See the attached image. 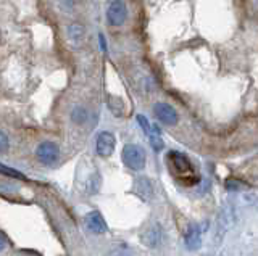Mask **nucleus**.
<instances>
[{
    "label": "nucleus",
    "instance_id": "1",
    "mask_svg": "<svg viewBox=\"0 0 258 256\" xmlns=\"http://www.w3.org/2000/svg\"><path fill=\"white\" fill-rule=\"evenodd\" d=\"M166 163H168L169 171L173 173L176 179H179L184 184H194V181H196V173H194V167L187 159V156L182 153H177V151H171V153H168Z\"/></svg>",
    "mask_w": 258,
    "mask_h": 256
},
{
    "label": "nucleus",
    "instance_id": "2",
    "mask_svg": "<svg viewBox=\"0 0 258 256\" xmlns=\"http://www.w3.org/2000/svg\"><path fill=\"white\" fill-rule=\"evenodd\" d=\"M123 161L133 171H141L145 166V151L139 145H126L123 148Z\"/></svg>",
    "mask_w": 258,
    "mask_h": 256
},
{
    "label": "nucleus",
    "instance_id": "3",
    "mask_svg": "<svg viewBox=\"0 0 258 256\" xmlns=\"http://www.w3.org/2000/svg\"><path fill=\"white\" fill-rule=\"evenodd\" d=\"M127 18V9L123 4V0H111L107 7V21L111 26H121L124 25Z\"/></svg>",
    "mask_w": 258,
    "mask_h": 256
},
{
    "label": "nucleus",
    "instance_id": "4",
    "mask_svg": "<svg viewBox=\"0 0 258 256\" xmlns=\"http://www.w3.org/2000/svg\"><path fill=\"white\" fill-rule=\"evenodd\" d=\"M60 156V148L53 142H44L37 147V158L44 164H52L55 163Z\"/></svg>",
    "mask_w": 258,
    "mask_h": 256
},
{
    "label": "nucleus",
    "instance_id": "5",
    "mask_svg": "<svg viewBox=\"0 0 258 256\" xmlns=\"http://www.w3.org/2000/svg\"><path fill=\"white\" fill-rule=\"evenodd\" d=\"M153 113H155V116L166 126H174L177 123L176 110L171 105H168V103H157V105L153 107Z\"/></svg>",
    "mask_w": 258,
    "mask_h": 256
},
{
    "label": "nucleus",
    "instance_id": "6",
    "mask_svg": "<svg viewBox=\"0 0 258 256\" xmlns=\"http://www.w3.org/2000/svg\"><path fill=\"white\" fill-rule=\"evenodd\" d=\"M115 135L111 132H102L99 137H97V153L103 158H108L113 155L115 151Z\"/></svg>",
    "mask_w": 258,
    "mask_h": 256
},
{
    "label": "nucleus",
    "instance_id": "7",
    "mask_svg": "<svg viewBox=\"0 0 258 256\" xmlns=\"http://www.w3.org/2000/svg\"><path fill=\"white\" fill-rule=\"evenodd\" d=\"M86 226L92 234H97V235L107 232V222H105L103 216L97 211H92L86 216Z\"/></svg>",
    "mask_w": 258,
    "mask_h": 256
},
{
    "label": "nucleus",
    "instance_id": "8",
    "mask_svg": "<svg viewBox=\"0 0 258 256\" xmlns=\"http://www.w3.org/2000/svg\"><path fill=\"white\" fill-rule=\"evenodd\" d=\"M84 34H86V29L83 25H79V23H71V25L67 28V36H68L70 41L75 42V44L83 41Z\"/></svg>",
    "mask_w": 258,
    "mask_h": 256
},
{
    "label": "nucleus",
    "instance_id": "9",
    "mask_svg": "<svg viewBox=\"0 0 258 256\" xmlns=\"http://www.w3.org/2000/svg\"><path fill=\"white\" fill-rule=\"evenodd\" d=\"M185 243L190 248V250H197L200 246V232L197 229V226H190L187 234H185Z\"/></svg>",
    "mask_w": 258,
    "mask_h": 256
},
{
    "label": "nucleus",
    "instance_id": "10",
    "mask_svg": "<svg viewBox=\"0 0 258 256\" xmlns=\"http://www.w3.org/2000/svg\"><path fill=\"white\" fill-rule=\"evenodd\" d=\"M136 189H137V194H139L142 198L149 200L153 194V189H152V184L149 179H137L136 181Z\"/></svg>",
    "mask_w": 258,
    "mask_h": 256
},
{
    "label": "nucleus",
    "instance_id": "11",
    "mask_svg": "<svg viewBox=\"0 0 258 256\" xmlns=\"http://www.w3.org/2000/svg\"><path fill=\"white\" fill-rule=\"evenodd\" d=\"M137 123H139V126L142 127V131L149 135V139L153 137V135H160L158 127H157V126H153V124H150V123H149V119L145 118V116H142V115L137 116Z\"/></svg>",
    "mask_w": 258,
    "mask_h": 256
},
{
    "label": "nucleus",
    "instance_id": "12",
    "mask_svg": "<svg viewBox=\"0 0 258 256\" xmlns=\"http://www.w3.org/2000/svg\"><path fill=\"white\" fill-rule=\"evenodd\" d=\"M87 111L83 108V107H76L75 110H73V113H71V118H73V121L75 123H84L86 119H87Z\"/></svg>",
    "mask_w": 258,
    "mask_h": 256
},
{
    "label": "nucleus",
    "instance_id": "13",
    "mask_svg": "<svg viewBox=\"0 0 258 256\" xmlns=\"http://www.w3.org/2000/svg\"><path fill=\"white\" fill-rule=\"evenodd\" d=\"M0 173H2V174H5V176H10V178H16V179H24V176H23L21 173H18V171L12 169V167H7V166H4L2 163H0Z\"/></svg>",
    "mask_w": 258,
    "mask_h": 256
},
{
    "label": "nucleus",
    "instance_id": "14",
    "mask_svg": "<svg viewBox=\"0 0 258 256\" xmlns=\"http://www.w3.org/2000/svg\"><path fill=\"white\" fill-rule=\"evenodd\" d=\"M150 142H152V147L157 151L163 148V140L160 139V135H153V137H150Z\"/></svg>",
    "mask_w": 258,
    "mask_h": 256
},
{
    "label": "nucleus",
    "instance_id": "15",
    "mask_svg": "<svg viewBox=\"0 0 258 256\" xmlns=\"http://www.w3.org/2000/svg\"><path fill=\"white\" fill-rule=\"evenodd\" d=\"M7 147H8V137L0 131V151H5Z\"/></svg>",
    "mask_w": 258,
    "mask_h": 256
},
{
    "label": "nucleus",
    "instance_id": "16",
    "mask_svg": "<svg viewBox=\"0 0 258 256\" xmlns=\"http://www.w3.org/2000/svg\"><path fill=\"white\" fill-rule=\"evenodd\" d=\"M99 45H100L102 52H107V39H105L103 34H99Z\"/></svg>",
    "mask_w": 258,
    "mask_h": 256
},
{
    "label": "nucleus",
    "instance_id": "17",
    "mask_svg": "<svg viewBox=\"0 0 258 256\" xmlns=\"http://www.w3.org/2000/svg\"><path fill=\"white\" fill-rule=\"evenodd\" d=\"M5 248H7V238L2 234H0V251H4Z\"/></svg>",
    "mask_w": 258,
    "mask_h": 256
},
{
    "label": "nucleus",
    "instance_id": "18",
    "mask_svg": "<svg viewBox=\"0 0 258 256\" xmlns=\"http://www.w3.org/2000/svg\"><path fill=\"white\" fill-rule=\"evenodd\" d=\"M60 2H61L64 7H73V5H75V0H60Z\"/></svg>",
    "mask_w": 258,
    "mask_h": 256
}]
</instances>
